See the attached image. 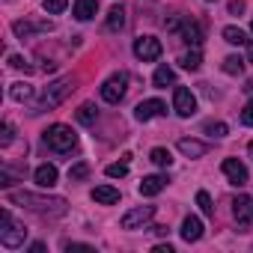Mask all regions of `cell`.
Masks as SVG:
<instances>
[{
  "label": "cell",
  "instance_id": "cell-1",
  "mask_svg": "<svg viewBox=\"0 0 253 253\" xmlns=\"http://www.w3.org/2000/svg\"><path fill=\"white\" fill-rule=\"evenodd\" d=\"M9 203L24 206V209L36 211V214H42V217H60V214H66V209H69V203H66L63 197H36V194H30V191L9 194Z\"/></svg>",
  "mask_w": 253,
  "mask_h": 253
},
{
  "label": "cell",
  "instance_id": "cell-2",
  "mask_svg": "<svg viewBox=\"0 0 253 253\" xmlns=\"http://www.w3.org/2000/svg\"><path fill=\"white\" fill-rule=\"evenodd\" d=\"M45 143H48V149H54V152H72L75 146H78V134L69 128V125H63V122H57V125H48L45 128Z\"/></svg>",
  "mask_w": 253,
  "mask_h": 253
},
{
  "label": "cell",
  "instance_id": "cell-3",
  "mask_svg": "<svg viewBox=\"0 0 253 253\" xmlns=\"http://www.w3.org/2000/svg\"><path fill=\"white\" fill-rule=\"evenodd\" d=\"M72 89H75V81H72V78H60V81L48 84L33 113H39V110H51V107H60V104L66 101V95H69Z\"/></svg>",
  "mask_w": 253,
  "mask_h": 253
},
{
  "label": "cell",
  "instance_id": "cell-4",
  "mask_svg": "<svg viewBox=\"0 0 253 253\" xmlns=\"http://www.w3.org/2000/svg\"><path fill=\"white\" fill-rule=\"evenodd\" d=\"M24 238H27V229L21 223H15L12 214L3 209L0 211V244H3L6 250H18L24 244Z\"/></svg>",
  "mask_w": 253,
  "mask_h": 253
},
{
  "label": "cell",
  "instance_id": "cell-5",
  "mask_svg": "<svg viewBox=\"0 0 253 253\" xmlns=\"http://www.w3.org/2000/svg\"><path fill=\"white\" fill-rule=\"evenodd\" d=\"M125 89H128V75H125V72H116V75H110V78L101 84V98H104L107 104H119L122 95H125Z\"/></svg>",
  "mask_w": 253,
  "mask_h": 253
},
{
  "label": "cell",
  "instance_id": "cell-6",
  "mask_svg": "<svg viewBox=\"0 0 253 253\" xmlns=\"http://www.w3.org/2000/svg\"><path fill=\"white\" fill-rule=\"evenodd\" d=\"M173 110H176L182 119L194 116V113H197V95H194L188 86H176V89H173Z\"/></svg>",
  "mask_w": 253,
  "mask_h": 253
},
{
  "label": "cell",
  "instance_id": "cell-7",
  "mask_svg": "<svg viewBox=\"0 0 253 253\" xmlns=\"http://www.w3.org/2000/svg\"><path fill=\"white\" fill-rule=\"evenodd\" d=\"M152 217H155V206H137V209H131V211L122 214L119 226H122V229H140V226L149 223Z\"/></svg>",
  "mask_w": 253,
  "mask_h": 253
},
{
  "label": "cell",
  "instance_id": "cell-8",
  "mask_svg": "<svg viewBox=\"0 0 253 253\" xmlns=\"http://www.w3.org/2000/svg\"><path fill=\"white\" fill-rule=\"evenodd\" d=\"M161 51H164V48H161V39H155V36H140V39L134 42V57L143 60V63L158 60Z\"/></svg>",
  "mask_w": 253,
  "mask_h": 253
},
{
  "label": "cell",
  "instance_id": "cell-9",
  "mask_svg": "<svg viewBox=\"0 0 253 253\" xmlns=\"http://www.w3.org/2000/svg\"><path fill=\"white\" fill-rule=\"evenodd\" d=\"M164 113H167V104H164L161 98H146V101H140V104L134 107V119H137V122H149V119L164 116Z\"/></svg>",
  "mask_w": 253,
  "mask_h": 253
},
{
  "label": "cell",
  "instance_id": "cell-10",
  "mask_svg": "<svg viewBox=\"0 0 253 253\" xmlns=\"http://www.w3.org/2000/svg\"><path fill=\"white\" fill-rule=\"evenodd\" d=\"M220 170H223V176L229 179V185H235V188H241V185H247V182H250V176H247V167H244L238 158H226Z\"/></svg>",
  "mask_w": 253,
  "mask_h": 253
},
{
  "label": "cell",
  "instance_id": "cell-11",
  "mask_svg": "<svg viewBox=\"0 0 253 253\" xmlns=\"http://www.w3.org/2000/svg\"><path fill=\"white\" fill-rule=\"evenodd\" d=\"M179 152H182L185 158H203V155L209 152V143L194 140V137H182V140H179Z\"/></svg>",
  "mask_w": 253,
  "mask_h": 253
},
{
  "label": "cell",
  "instance_id": "cell-12",
  "mask_svg": "<svg viewBox=\"0 0 253 253\" xmlns=\"http://www.w3.org/2000/svg\"><path fill=\"white\" fill-rule=\"evenodd\" d=\"M167 182H170L167 176H143V182H140L137 191H140L143 197H158V194L167 188Z\"/></svg>",
  "mask_w": 253,
  "mask_h": 253
},
{
  "label": "cell",
  "instance_id": "cell-13",
  "mask_svg": "<svg viewBox=\"0 0 253 253\" xmlns=\"http://www.w3.org/2000/svg\"><path fill=\"white\" fill-rule=\"evenodd\" d=\"M232 214H235L238 223H250V220H253V197H235Z\"/></svg>",
  "mask_w": 253,
  "mask_h": 253
},
{
  "label": "cell",
  "instance_id": "cell-14",
  "mask_svg": "<svg viewBox=\"0 0 253 253\" xmlns=\"http://www.w3.org/2000/svg\"><path fill=\"white\" fill-rule=\"evenodd\" d=\"M45 30H54V24L51 21H36V24H30V21H15L12 24V33L15 36H30V33H45Z\"/></svg>",
  "mask_w": 253,
  "mask_h": 253
},
{
  "label": "cell",
  "instance_id": "cell-15",
  "mask_svg": "<svg viewBox=\"0 0 253 253\" xmlns=\"http://www.w3.org/2000/svg\"><path fill=\"white\" fill-rule=\"evenodd\" d=\"M182 238L191 244V241H200L203 238V220L200 217H194V214H188L185 220H182Z\"/></svg>",
  "mask_w": 253,
  "mask_h": 253
},
{
  "label": "cell",
  "instance_id": "cell-16",
  "mask_svg": "<svg viewBox=\"0 0 253 253\" xmlns=\"http://www.w3.org/2000/svg\"><path fill=\"white\" fill-rule=\"evenodd\" d=\"M33 179H36L39 188H54L57 185V167L54 164H42V167H36Z\"/></svg>",
  "mask_w": 253,
  "mask_h": 253
},
{
  "label": "cell",
  "instance_id": "cell-17",
  "mask_svg": "<svg viewBox=\"0 0 253 253\" xmlns=\"http://www.w3.org/2000/svg\"><path fill=\"white\" fill-rule=\"evenodd\" d=\"M92 200L98 206H113V203H119V191L113 185H98V188H92Z\"/></svg>",
  "mask_w": 253,
  "mask_h": 253
},
{
  "label": "cell",
  "instance_id": "cell-18",
  "mask_svg": "<svg viewBox=\"0 0 253 253\" xmlns=\"http://www.w3.org/2000/svg\"><path fill=\"white\" fill-rule=\"evenodd\" d=\"M179 30H182V39H185L188 45H194V48H200V45H203V27H200L197 21H185Z\"/></svg>",
  "mask_w": 253,
  "mask_h": 253
},
{
  "label": "cell",
  "instance_id": "cell-19",
  "mask_svg": "<svg viewBox=\"0 0 253 253\" xmlns=\"http://www.w3.org/2000/svg\"><path fill=\"white\" fill-rule=\"evenodd\" d=\"M98 12V0H75V18L78 21H89Z\"/></svg>",
  "mask_w": 253,
  "mask_h": 253
},
{
  "label": "cell",
  "instance_id": "cell-20",
  "mask_svg": "<svg viewBox=\"0 0 253 253\" xmlns=\"http://www.w3.org/2000/svg\"><path fill=\"white\" fill-rule=\"evenodd\" d=\"M9 98H12V101H30V98H33V86L24 84V81H18V84L9 86Z\"/></svg>",
  "mask_w": 253,
  "mask_h": 253
},
{
  "label": "cell",
  "instance_id": "cell-21",
  "mask_svg": "<svg viewBox=\"0 0 253 253\" xmlns=\"http://www.w3.org/2000/svg\"><path fill=\"white\" fill-rule=\"evenodd\" d=\"M173 81H176V72H173L170 66H158L155 75H152V84H155V86H170Z\"/></svg>",
  "mask_w": 253,
  "mask_h": 253
},
{
  "label": "cell",
  "instance_id": "cell-22",
  "mask_svg": "<svg viewBox=\"0 0 253 253\" xmlns=\"http://www.w3.org/2000/svg\"><path fill=\"white\" fill-rule=\"evenodd\" d=\"M149 161H152L155 167H170V164H173V155H170V149H164V146H155V149L149 152Z\"/></svg>",
  "mask_w": 253,
  "mask_h": 253
},
{
  "label": "cell",
  "instance_id": "cell-23",
  "mask_svg": "<svg viewBox=\"0 0 253 253\" xmlns=\"http://www.w3.org/2000/svg\"><path fill=\"white\" fill-rule=\"evenodd\" d=\"M179 63H182V69H188V72H197V69L203 66V57H200V51L194 48V51L182 54V57H179Z\"/></svg>",
  "mask_w": 253,
  "mask_h": 253
},
{
  "label": "cell",
  "instance_id": "cell-24",
  "mask_svg": "<svg viewBox=\"0 0 253 253\" xmlns=\"http://www.w3.org/2000/svg\"><path fill=\"white\" fill-rule=\"evenodd\" d=\"M107 27H110V30H122V27H125V9H122V6H113V9L107 12Z\"/></svg>",
  "mask_w": 253,
  "mask_h": 253
},
{
  "label": "cell",
  "instance_id": "cell-25",
  "mask_svg": "<svg viewBox=\"0 0 253 253\" xmlns=\"http://www.w3.org/2000/svg\"><path fill=\"white\" fill-rule=\"evenodd\" d=\"M223 39H226L229 45H247V42H250L241 27H223Z\"/></svg>",
  "mask_w": 253,
  "mask_h": 253
},
{
  "label": "cell",
  "instance_id": "cell-26",
  "mask_svg": "<svg viewBox=\"0 0 253 253\" xmlns=\"http://www.w3.org/2000/svg\"><path fill=\"white\" fill-rule=\"evenodd\" d=\"M244 63H247V60H241V57L232 54V57L223 60V72H226V75H241V72H244Z\"/></svg>",
  "mask_w": 253,
  "mask_h": 253
},
{
  "label": "cell",
  "instance_id": "cell-27",
  "mask_svg": "<svg viewBox=\"0 0 253 253\" xmlns=\"http://www.w3.org/2000/svg\"><path fill=\"white\" fill-rule=\"evenodd\" d=\"M78 122H84V125H92V122H95V107H92L89 101L78 107Z\"/></svg>",
  "mask_w": 253,
  "mask_h": 253
},
{
  "label": "cell",
  "instance_id": "cell-28",
  "mask_svg": "<svg viewBox=\"0 0 253 253\" xmlns=\"http://www.w3.org/2000/svg\"><path fill=\"white\" fill-rule=\"evenodd\" d=\"M197 206H200V211H203L206 217H211V214H214V206H211V197H209L206 191H197Z\"/></svg>",
  "mask_w": 253,
  "mask_h": 253
},
{
  "label": "cell",
  "instance_id": "cell-29",
  "mask_svg": "<svg viewBox=\"0 0 253 253\" xmlns=\"http://www.w3.org/2000/svg\"><path fill=\"white\" fill-rule=\"evenodd\" d=\"M86 176H89V164H84V161L69 170V182H84Z\"/></svg>",
  "mask_w": 253,
  "mask_h": 253
},
{
  "label": "cell",
  "instance_id": "cell-30",
  "mask_svg": "<svg viewBox=\"0 0 253 253\" xmlns=\"http://www.w3.org/2000/svg\"><path fill=\"white\" fill-rule=\"evenodd\" d=\"M110 179H122V176H128V161H119V164H107L104 170Z\"/></svg>",
  "mask_w": 253,
  "mask_h": 253
},
{
  "label": "cell",
  "instance_id": "cell-31",
  "mask_svg": "<svg viewBox=\"0 0 253 253\" xmlns=\"http://www.w3.org/2000/svg\"><path fill=\"white\" fill-rule=\"evenodd\" d=\"M206 134H211V137H226L229 128H226V122H206Z\"/></svg>",
  "mask_w": 253,
  "mask_h": 253
},
{
  "label": "cell",
  "instance_id": "cell-32",
  "mask_svg": "<svg viewBox=\"0 0 253 253\" xmlns=\"http://www.w3.org/2000/svg\"><path fill=\"white\" fill-rule=\"evenodd\" d=\"M42 6H45V12H51V15H60V12L69 6V0H42Z\"/></svg>",
  "mask_w": 253,
  "mask_h": 253
},
{
  "label": "cell",
  "instance_id": "cell-33",
  "mask_svg": "<svg viewBox=\"0 0 253 253\" xmlns=\"http://www.w3.org/2000/svg\"><path fill=\"white\" fill-rule=\"evenodd\" d=\"M12 137H15L12 125H9V122H3V125H0V146H9V143H12Z\"/></svg>",
  "mask_w": 253,
  "mask_h": 253
},
{
  "label": "cell",
  "instance_id": "cell-34",
  "mask_svg": "<svg viewBox=\"0 0 253 253\" xmlns=\"http://www.w3.org/2000/svg\"><path fill=\"white\" fill-rule=\"evenodd\" d=\"M241 122H244V125H253V98L244 104V110H241Z\"/></svg>",
  "mask_w": 253,
  "mask_h": 253
},
{
  "label": "cell",
  "instance_id": "cell-35",
  "mask_svg": "<svg viewBox=\"0 0 253 253\" xmlns=\"http://www.w3.org/2000/svg\"><path fill=\"white\" fill-rule=\"evenodd\" d=\"M66 250H69V253H72V250H84V253H95V247H92V244H78V241H69V244H66Z\"/></svg>",
  "mask_w": 253,
  "mask_h": 253
},
{
  "label": "cell",
  "instance_id": "cell-36",
  "mask_svg": "<svg viewBox=\"0 0 253 253\" xmlns=\"http://www.w3.org/2000/svg\"><path fill=\"white\" fill-rule=\"evenodd\" d=\"M9 66H12V69H24V72H30V66L24 63V57H9Z\"/></svg>",
  "mask_w": 253,
  "mask_h": 253
},
{
  "label": "cell",
  "instance_id": "cell-37",
  "mask_svg": "<svg viewBox=\"0 0 253 253\" xmlns=\"http://www.w3.org/2000/svg\"><path fill=\"white\" fill-rule=\"evenodd\" d=\"M229 12H232V15L244 12V0H232V3H229Z\"/></svg>",
  "mask_w": 253,
  "mask_h": 253
},
{
  "label": "cell",
  "instance_id": "cell-38",
  "mask_svg": "<svg viewBox=\"0 0 253 253\" xmlns=\"http://www.w3.org/2000/svg\"><path fill=\"white\" fill-rule=\"evenodd\" d=\"M30 253H45V244H42V241H36V244L30 247Z\"/></svg>",
  "mask_w": 253,
  "mask_h": 253
},
{
  "label": "cell",
  "instance_id": "cell-39",
  "mask_svg": "<svg viewBox=\"0 0 253 253\" xmlns=\"http://www.w3.org/2000/svg\"><path fill=\"white\" fill-rule=\"evenodd\" d=\"M152 253H173V247H170V244H167V247H164V244H158V247H155Z\"/></svg>",
  "mask_w": 253,
  "mask_h": 253
},
{
  "label": "cell",
  "instance_id": "cell-40",
  "mask_svg": "<svg viewBox=\"0 0 253 253\" xmlns=\"http://www.w3.org/2000/svg\"><path fill=\"white\" fill-rule=\"evenodd\" d=\"M152 232H155V235H167L170 229H167V226H152Z\"/></svg>",
  "mask_w": 253,
  "mask_h": 253
},
{
  "label": "cell",
  "instance_id": "cell-41",
  "mask_svg": "<svg viewBox=\"0 0 253 253\" xmlns=\"http://www.w3.org/2000/svg\"><path fill=\"white\" fill-rule=\"evenodd\" d=\"M247 63H253V42H250V48H247Z\"/></svg>",
  "mask_w": 253,
  "mask_h": 253
},
{
  "label": "cell",
  "instance_id": "cell-42",
  "mask_svg": "<svg viewBox=\"0 0 253 253\" xmlns=\"http://www.w3.org/2000/svg\"><path fill=\"white\" fill-rule=\"evenodd\" d=\"M247 152H250V158H253V143H250V146H247Z\"/></svg>",
  "mask_w": 253,
  "mask_h": 253
},
{
  "label": "cell",
  "instance_id": "cell-43",
  "mask_svg": "<svg viewBox=\"0 0 253 253\" xmlns=\"http://www.w3.org/2000/svg\"><path fill=\"white\" fill-rule=\"evenodd\" d=\"M250 30H253V21H250Z\"/></svg>",
  "mask_w": 253,
  "mask_h": 253
}]
</instances>
